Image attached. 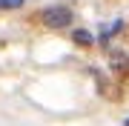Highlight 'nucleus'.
<instances>
[{
	"mask_svg": "<svg viewBox=\"0 0 129 126\" xmlns=\"http://www.w3.org/2000/svg\"><path fill=\"white\" fill-rule=\"evenodd\" d=\"M23 6V0H0V9H17Z\"/></svg>",
	"mask_w": 129,
	"mask_h": 126,
	"instance_id": "20e7f679",
	"label": "nucleus"
},
{
	"mask_svg": "<svg viewBox=\"0 0 129 126\" xmlns=\"http://www.w3.org/2000/svg\"><path fill=\"white\" fill-rule=\"evenodd\" d=\"M123 126H129V120H126V123H123Z\"/></svg>",
	"mask_w": 129,
	"mask_h": 126,
	"instance_id": "39448f33",
	"label": "nucleus"
},
{
	"mask_svg": "<svg viewBox=\"0 0 129 126\" xmlns=\"http://www.w3.org/2000/svg\"><path fill=\"white\" fill-rule=\"evenodd\" d=\"M72 37H75V43H80V46H89V43H92V34H89V32H80V29L72 34Z\"/></svg>",
	"mask_w": 129,
	"mask_h": 126,
	"instance_id": "f03ea898",
	"label": "nucleus"
},
{
	"mask_svg": "<svg viewBox=\"0 0 129 126\" xmlns=\"http://www.w3.org/2000/svg\"><path fill=\"white\" fill-rule=\"evenodd\" d=\"M43 26L46 29H66L72 23V9H66V6H49V9H43Z\"/></svg>",
	"mask_w": 129,
	"mask_h": 126,
	"instance_id": "f257e3e1",
	"label": "nucleus"
},
{
	"mask_svg": "<svg viewBox=\"0 0 129 126\" xmlns=\"http://www.w3.org/2000/svg\"><path fill=\"white\" fill-rule=\"evenodd\" d=\"M120 26H123V23H120V20H115V23H112L109 29H103V34H101V40L106 43V40H109V37H112V34H115V32H120Z\"/></svg>",
	"mask_w": 129,
	"mask_h": 126,
	"instance_id": "7ed1b4c3",
	"label": "nucleus"
}]
</instances>
